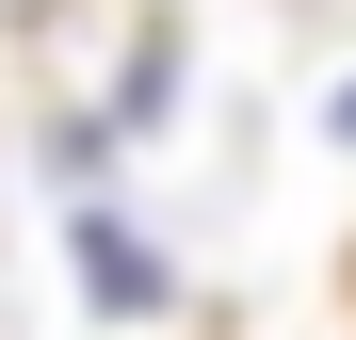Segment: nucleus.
<instances>
[{
	"label": "nucleus",
	"mask_w": 356,
	"mask_h": 340,
	"mask_svg": "<svg viewBox=\"0 0 356 340\" xmlns=\"http://www.w3.org/2000/svg\"><path fill=\"white\" fill-rule=\"evenodd\" d=\"M81 275H97L113 308H146V292H162V275H146V243H113V227H81Z\"/></svg>",
	"instance_id": "1"
},
{
	"label": "nucleus",
	"mask_w": 356,
	"mask_h": 340,
	"mask_svg": "<svg viewBox=\"0 0 356 340\" xmlns=\"http://www.w3.org/2000/svg\"><path fill=\"white\" fill-rule=\"evenodd\" d=\"M0 17H17V33H33V17H65V0H0Z\"/></svg>",
	"instance_id": "2"
}]
</instances>
